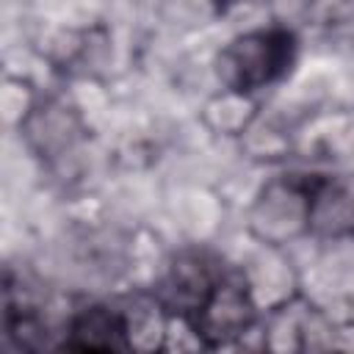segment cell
I'll use <instances>...</instances> for the list:
<instances>
[{
    "mask_svg": "<svg viewBox=\"0 0 354 354\" xmlns=\"http://www.w3.org/2000/svg\"><path fill=\"white\" fill-rule=\"evenodd\" d=\"M47 91H50V88H44L33 75L6 69L0 105H3V122H6L8 136H14V133L28 122V116L36 111V105L41 102V97H44Z\"/></svg>",
    "mask_w": 354,
    "mask_h": 354,
    "instance_id": "8992f818",
    "label": "cell"
},
{
    "mask_svg": "<svg viewBox=\"0 0 354 354\" xmlns=\"http://www.w3.org/2000/svg\"><path fill=\"white\" fill-rule=\"evenodd\" d=\"M329 310H332V315H340V318H346V321L354 324V290L343 293L335 304H329Z\"/></svg>",
    "mask_w": 354,
    "mask_h": 354,
    "instance_id": "52a82bcc",
    "label": "cell"
},
{
    "mask_svg": "<svg viewBox=\"0 0 354 354\" xmlns=\"http://www.w3.org/2000/svg\"><path fill=\"white\" fill-rule=\"evenodd\" d=\"M263 108H266L263 97L216 86L196 102L194 122L205 138L218 144H235L260 119Z\"/></svg>",
    "mask_w": 354,
    "mask_h": 354,
    "instance_id": "5b68a950",
    "label": "cell"
},
{
    "mask_svg": "<svg viewBox=\"0 0 354 354\" xmlns=\"http://www.w3.org/2000/svg\"><path fill=\"white\" fill-rule=\"evenodd\" d=\"M315 166L266 169L257 188L241 207V230L271 246L296 249L310 241V194L318 180Z\"/></svg>",
    "mask_w": 354,
    "mask_h": 354,
    "instance_id": "7a4b0ae2",
    "label": "cell"
},
{
    "mask_svg": "<svg viewBox=\"0 0 354 354\" xmlns=\"http://www.w3.org/2000/svg\"><path fill=\"white\" fill-rule=\"evenodd\" d=\"M310 241H354V166L318 171L310 194Z\"/></svg>",
    "mask_w": 354,
    "mask_h": 354,
    "instance_id": "3957f363",
    "label": "cell"
},
{
    "mask_svg": "<svg viewBox=\"0 0 354 354\" xmlns=\"http://www.w3.org/2000/svg\"><path fill=\"white\" fill-rule=\"evenodd\" d=\"M301 61L299 28L288 19H271L257 28L235 30L213 47L210 75L221 88L246 91L254 97L274 94L293 77Z\"/></svg>",
    "mask_w": 354,
    "mask_h": 354,
    "instance_id": "6da1fadb",
    "label": "cell"
},
{
    "mask_svg": "<svg viewBox=\"0 0 354 354\" xmlns=\"http://www.w3.org/2000/svg\"><path fill=\"white\" fill-rule=\"evenodd\" d=\"M61 348L72 351H127L124 313L119 296H86L77 299L66 326Z\"/></svg>",
    "mask_w": 354,
    "mask_h": 354,
    "instance_id": "277c9868",
    "label": "cell"
}]
</instances>
